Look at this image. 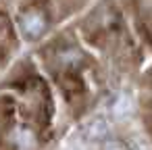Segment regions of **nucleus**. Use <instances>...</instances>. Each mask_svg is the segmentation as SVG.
<instances>
[{"mask_svg": "<svg viewBox=\"0 0 152 150\" xmlns=\"http://www.w3.org/2000/svg\"><path fill=\"white\" fill-rule=\"evenodd\" d=\"M19 27H21V31H23L27 38L36 40V38H40V36L46 31L48 21H46V17H44L40 11H25V13L19 17Z\"/></svg>", "mask_w": 152, "mask_h": 150, "instance_id": "f257e3e1", "label": "nucleus"}, {"mask_svg": "<svg viewBox=\"0 0 152 150\" xmlns=\"http://www.w3.org/2000/svg\"><path fill=\"white\" fill-rule=\"evenodd\" d=\"M9 140H11L19 150H31V148L36 146V135H34L29 129H25V127H15V129L11 131Z\"/></svg>", "mask_w": 152, "mask_h": 150, "instance_id": "f03ea898", "label": "nucleus"}, {"mask_svg": "<svg viewBox=\"0 0 152 150\" xmlns=\"http://www.w3.org/2000/svg\"><path fill=\"white\" fill-rule=\"evenodd\" d=\"M106 129H108V125H106L104 119H92V121L86 125V138H90V140H100V138L106 135Z\"/></svg>", "mask_w": 152, "mask_h": 150, "instance_id": "7ed1b4c3", "label": "nucleus"}, {"mask_svg": "<svg viewBox=\"0 0 152 150\" xmlns=\"http://www.w3.org/2000/svg\"><path fill=\"white\" fill-rule=\"evenodd\" d=\"M115 115L117 117H129L131 110H133V100L129 94H121L117 100H115V106H113Z\"/></svg>", "mask_w": 152, "mask_h": 150, "instance_id": "20e7f679", "label": "nucleus"}, {"mask_svg": "<svg viewBox=\"0 0 152 150\" xmlns=\"http://www.w3.org/2000/svg\"><path fill=\"white\" fill-rule=\"evenodd\" d=\"M104 150H125L121 144H117V142H108L106 146H104Z\"/></svg>", "mask_w": 152, "mask_h": 150, "instance_id": "39448f33", "label": "nucleus"}]
</instances>
